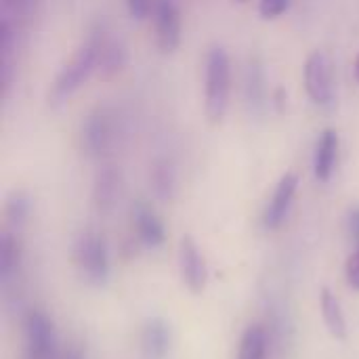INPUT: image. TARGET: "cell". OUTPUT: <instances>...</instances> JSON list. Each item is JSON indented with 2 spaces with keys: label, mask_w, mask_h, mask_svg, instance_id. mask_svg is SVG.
<instances>
[{
  "label": "cell",
  "mask_w": 359,
  "mask_h": 359,
  "mask_svg": "<svg viewBox=\"0 0 359 359\" xmlns=\"http://www.w3.org/2000/svg\"><path fill=\"white\" fill-rule=\"evenodd\" d=\"M231 95V61L223 46H212L204 67V114L212 124H219L229 109Z\"/></svg>",
  "instance_id": "obj_1"
},
{
  "label": "cell",
  "mask_w": 359,
  "mask_h": 359,
  "mask_svg": "<svg viewBox=\"0 0 359 359\" xmlns=\"http://www.w3.org/2000/svg\"><path fill=\"white\" fill-rule=\"evenodd\" d=\"M95 69H97V44H95L93 36H88L86 42H82V46L59 69V74L50 86V95H48L50 103L59 105L67 97H72L88 80V76Z\"/></svg>",
  "instance_id": "obj_2"
},
{
  "label": "cell",
  "mask_w": 359,
  "mask_h": 359,
  "mask_svg": "<svg viewBox=\"0 0 359 359\" xmlns=\"http://www.w3.org/2000/svg\"><path fill=\"white\" fill-rule=\"evenodd\" d=\"M74 259L86 284L95 288H101L107 284L109 273H111V263H109V248L103 236L95 231L82 233L76 240Z\"/></svg>",
  "instance_id": "obj_3"
},
{
  "label": "cell",
  "mask_w": 359,
  "mask_h": 359,
  "mask_svg": "<svg viewBox=\"0 0 359 359\" xmlns=\"http://www.w3.org/2000/svg\"><path fill=\"white\" fill-rule=\"evenodd\" d=\"M25 359H57L59 339L53 320L42 309H29L23 322Z\"/></svg>",
  "instance_id": "obj_4"
},
{
  "label": "cell",
  "mask_w": 359,
  "mask_h": 359,
  "mask_svg": "<svg viewBox=\"0 0 359 359\" xmlns=\"http://www.w3.org/2000/svg\"><path fill=\"white\" fill-rule=\"evenodd\" d=\"M82 147L88 156H103L107 154L116 139H118V126H116V116L109 107H95L82 122L80 130Z\"/></svg>",
  "instance_id": "obj_5"
},
{
  "label": "cell",
  "mask_w": 359,
  "mask_h": 359,
  "mask_svg": "<svg viewBox=\"0 0 359 359\" xmlns=\"http://www.w3.org/2000/svg\"><path fill=\"white\" fill-rule=\"evenodd\" d=\"M303 82L309 99L320 107L334 103V74L332 63L324 50H313L303 67Z\"/></svg>",
  "instance_id": "obj_6"
},
{
  "label": "cell",
  "mask_w": 359,
  "mask_h": 359,
  "mask_svg": "<svg viewBox=\"0 0 359 359\" xmlns=\"http://www.w3.org/2000/svg\"><path fill=\"white\" fill-rule=\"evenodd\" d=\"M156 44L162 53H172L181 44V11L177 0H154Z\"/></svg>",
  "instance_id": "obj_7"
},
{
  "label": "cell",
  "mask_w": 359,
  "mask_h": 359,
  "mask_svg": "<svg viewBox=\"0 0 359 359\" xmlns=\"http://www.w3.org/2000/svg\"><path fill=\"white\" fill-rule=\"evenodd\" d=\"M179 271L185 286L194 294H202L208 284V267L206 261L191 236H183L179 244Z\"/></svg>",
  "instance_id": "obj_8"
},
{
  "label": "cell",
  "mask_w": 359,
  "mask_h": 359,
  "mask_svg": "<svg viewBox=\"0 0 359 359\" xmlns=\"http://www.w3.org/2000/svg\"><path fill=\"white\" fill-rule=\"evenodd\" d=\"M297 189H299V175L297 172H286L276 189H273V196L271 200L267 202L265 210H263V227L273 231V229H280L282 223L286 221L290 208H292V202H294V196H297Z\"/></svg>",
  "instance_id": "obj_9"
},
{
  "label": "cell",
  "mask_w": 359,
  "mask_h": 359,
  "mask_svg": "<svg viewBox=\"0 0 359 359\" xmlns=\"http://www.w3.org/2000/svg\"><path fill=\"white\" fill-rule=\"evenodd\" d=\"M133 225H135V233H137L141 246L156 250L166 242L164 223L145 200H137L133 204Z\"/></svg>",
  "instance_id": "obj_10"
},
{
  "label": "cell",
  "mask_w": 359,
  "mask_h": 359,
  "mask_svg": "<svg viewBox=\"0 0 359 359\" xmlns=\"http://www.w3.org/2000/svg\"><path fill=\"white\" fill-rule=\"evenodd\" d=\"M244 97H246V105L248 111L255 116H263L267 105H269V97H267V74L265 67L261 63L259 57L248 59L246 63V74H244Z\"/></svg>",
  "instance_id": "obj_11"
},
{
  "label": "cell",
  "mask_w": 359,
  "mask_h": 359,
  "mask_svg": "<svg viewBox=\"0 0 359 359\" xmlns=\"http://www.w3.org/2000/svg\"><path fill=\"white\" fill-rule=\"evenodd\" d=\"M97 44V69L103 76H114L126 65V48L118 38L107 36V32L99 25L90 32Z\"/></svg>",
  "instance_id": "obj_12"
},
{
  "label": "cell",
  "mask_w": 359,
  "mask_h": 359,
  "mask_svg": "<svg viewBox=\"0 0 359 359\" xmlns=\"http://www.w3.org/2000/svg\"><path fill=\"white\" fill-rule=\"evenodd\" d=\"M339 147H341L339 133L332 128H326L320 135V139L316 143V151H313V175L320 183L330 181L337 160H339Z\"/></svg>",
  "instance_id": "obj_13"
},
{
  "label": "cell",
  "mask_w": 359,
  "mask_h": 359,
  "mask_svg": "<svg viewBox=\"0 0 359 359\" xmlns=\"http://www.w3.org/2000/svg\"><path fill=\"white\" fill-rule=\"evenodd\" d=\"M172 332L162 318H149L141 330V349L147 359H164L170 351Z\"/></svg>",
  "instance_id": "obj_14"
},
{
  "label": "cell",
  "mask_w": 359,
  "mask_h": 359,
  "mask_svg": "<svg viewBox=\"0 0 359 359\" xmlns=\"http://www.w3.org/2000/svg\"><path fill=\"white\" fill-rule=\"evenodd\" d=\"M120 189H122V177L120 170H116L114 166H103L97 177H95V187H93V200L97 204L99 210L107 212L116 206L118 198H120Z\"/></svg>",
  "instance_id": "obj_15"
},
{
  "label": "cell",
  "mask_w": 359,
  "mask_h": 359,
  "mask_svg": "<svg viewBox=\"0 0 359 359\" xmlns=\"http://www.w3.org/2000/svg\"><path fill=\"white\" fill-rule=\"evenodd\" d=\"M21 259H23L21 242L17 240L13 231H4L0 236V284L2 288H6L17 278L21 269Z\"/></svg>",
  "instance_id": "obj_16"
},
{
  "label": "cell",
  "mask_w": 359,
  "mask_h": 359,
  "mask_svg": "<svg viewBox=\"0 0 359 359\" xmlns=\"http://www.w3.org/2000/svg\"><path fill=\"white\" fill-rule=\"evenodd\" d=\"M271 353V330L263 324H252L240 339L238 359H269Z\"/></svg>",
  "instance_id": "obj_17"
},
{
  "label": "cell",
  "mask_w": 359,
  "mask_h": 359,
  "mask_svg": "<svg viewBox=\"0 0 359 359\" xmlns=\"http://www.w3.org/2000/svg\"><path fill=\"white\" fill-rule=\"evenodd\" d=\"M320 309H322V318H324V324H326L328 332L337 341H345L347 339V318H345L341 301L337 299V294L330 288H322V292H320Z\"/></svg>",
  "instance_id": "obj_18"
},
{
  "label": "cell",
  "mask_w": 359,
  "mask_h": 359,
  "mask_svg": "<svg viewBox=\"0 0 359 359\" xmlns=\"http://www.w3.org/2000/svg\"><path fill=\"white\" fill-rule=\"evenodd\" d=\"M149 185L158 200L162 202L172 200L177 189V172L172 162H168L166 158H158L149 168Z\"/></svg>",
  "instance_id": "obj_19"
},
{
  "label": "cell",
  "mask_w": 359,
  "mask_h": 359,
  "mask_svg": "<svg viewBox=\"0 0 359 359\" xmlns=\"http://www.w3.org/2000/svg\"><path fill=\"white\" fill-rule=\"evenodd\" d=\"M38 0H0V21L11 23L19 32L34 19Z\"/></svg>",
  "instance_id": "obj_20"
},
{
  "label": "cell",
  "mask_w": 359,
  "mask_h": 359,
  "mask_svg": "<svg viewBox=\"0 0 359 359\" xmlns=\"http://www.w3.org/2000/svg\"><path fill=\"white\" fill-rule=\"evenodd\" d=\"M32 212V202L25 191H13L4 202V217L13 229H21Z\"/></svg>",
  "instance_id": "obj_21"
},
{
  "label": "cell",
  "mask_w": 359,
  "mask_h": 359,
  "mask_svg": "<svg viewBox=\"0 0 359 359\" xmlns=\"http://www.w3.org/2000/svg\"><path fill=\"white\" fill-rule=\"evenodd\" d=\"M290 6V0H259V13L263 19H278Z\"/></svg>",
  "instance_id": "obj_22"
},
{
  "label": "cell",
  "mask_w": 359,
  "mask_h": 359,
  "mask_svg": "<svg viewBox=\"0 0 359 359\" xmlns=\"http://www.w3.org/2000/svg\"><path fill=\"white\" fill-rule=\"evenodd\" d=\"M345 278L349 288L359 292V244H355V250L349 255L347 263H345Z\"/></svg>",
  "instance_id": "obj_23"
},
{
  "label": "cell",
  "mask_w": 359,
  "mask_h": 359,
  "mask_svg": "<svg viewBox=\"0 0 359 359\" xmlns=\"http://www.w3.org/2000/svg\"><path fill=\"white\" fill-rule=\"evenodd\" d=\"M126 6H128L130 17L137 19V21H143L154 11V2L151 0H126Z\"/></svg>",
  "instance_id": "obj_24"
},
{
  "label": "cell",
  "mask_w": 359,
  "mask_h": 359,
  "mask_svg": "<svg viewBox=\"0 0 359 359\" xmlns=\"http://www.w3.org/2000/svg\"><path fill=\"white\" fill-rule=\"evenodd\" d=\"M347 229H349L351 240L355 244H359V206L349 208V212H347Z\"/></svg>",
  "instance_id": "obj_25"
},
{
  "label": "cell",
  "mask_w": 359,
  "mask_h": 359,
  "mask_svg": "<svg viewBox=\"0 0 359 359\" xmlns=\"http://www.w3.org/2000/svg\"><path fill=\"white\" fill-rule=\"evenodd\" d=\"M57 359H84V351L80 345H67L63 351H59V358Z\"/></svg>",
  "instance_id": "obj_26"
},
{
  "label": "cell",
  "mask_w": 359,
  "mask_h": 359,
  "mask_svg": "<svg viewBox=\"0 0 359 359\" xmlns=\"http://www.w3.org/2000/svg\"><path fill=\"white\" fill-rule=\"evenodd\" d=\"M353 78L358 80V84H359V55L355 57V63H353Z\"/></svg>",
  "instance_id": "obj_27"
},
{
  "label": "cell",
  "mask_w": 359,
  "mask_h": 359,
  "mask_svg": "<svg viewBox=\"0 0 359 359\" xmlns=\"http://www.w3.org/2000/svg\"><path fill=\"white\" fill-rule=\"evenodd\" d=\"M236 2H240V4H244V2H248V0H236Z\"/></svg>",
  "instance_id": "obj_28"
}]
</instances>
